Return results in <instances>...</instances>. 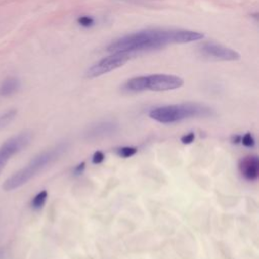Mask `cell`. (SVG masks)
Listing matches in <instances>:
<instances>
[{"label": "cell", "instance_id": "cell-8", "mask_svg": "<svg viewBox=\"0 0 259 259\" xmlns=\"http://www.w3.org/2000/svg\"><path fill=\"white\" fill-rule=\"evenodd\" d=\"M118 131V124L112 120L99 121L91 124L84 132L83 137L86 140H96L114 135Z\"/></svg>", "mask_w": 259, "mask_h": 259}, {"label": "cell", "instance_id": "cell-13", "mask_svg": "<svg viewBox=\"0 0 259 259\" xmlns=\"http://www.w3.org/2000/svg\"><path fill=\"white\" fill-rule=\"evenodd\" d=\"M115 152H116V154L119 156V157H121V158H130V157H132V156H134L137 152H138V150H137V148H135V147H120V148H117L116 150H115Z\"/></svg>", "mask_w": 259, "mask_h": 259}, {"label": "cell", "instance_id": "cell-15", "mask_svg": "<svg viewBox=\"0 0 259 259\" xmlns=\"http://www.w3.org/2000/svg\"><path fill=\"white\" fill-rule=\"evenodd\" d=\"M241 143L245 146V147H253L255 144V140L253 138V136L250 133L245 134L242 138H241Z\"/></svg>", "mask_w": 259, "mask_h": 259}, {"label": "cell", "instance_id": "cell-7", "mask_svg": "<svg viewBox=\"0 0 259 259\" xmlns=\"http://www.w3.org/2000/svg\"><path fill=\"white\" fill-rule=\"evenodd\" d=\"M198 51L203 57L215 61H237L240 59L238 52L213 41L203 42L199 46Z\"/></svg>", "mask_w": 259, "mask_h": 259}, {"label": "cell", "instance_id": "cell-16", "mask_svg": "<svg viewBox=\"0 0 259 259\" xmlns=\"http://www.w3.org/2000/svg\"><path fill=\"white\" fill-rule=\"evenodd\" d=\"M194 138H195L194 133L189 132V133L183 135V136L180 138V141H181L183 144H191V143L193 142Z\"/></svg>", "mask_w": 259, "mask_h": 259}, {"label": "cell", "instance_id": "cell-1", "mask_svg": "<svg viewBox=\"0 0 259 259\" xmlns=\"http://www.w3.org/2000/svg\"><path fill=\"white\" fill-rule=\"evenodd\" d=\"M203 37L204 35L201 32L185 29H146L113 40L107 47V51L133 55L163 48L171 44L192 42Z\"/></svg>", "mask_w": 259, "mask_h": 259}, {"label": "cell", "instance_id": "cell-6", "mask_svg": "<svg viewBox=\"0 0 259 259\" xmlns=\"http://www.w3.org/2000/svg\"><path fill=\"white\" fill-rule=\"evenodd\" d=\"M131 54L127 53H112V55L107 56L97 63L93 64L86 72V77L96 78L104 75L110 71H113L122 65H124L130 59Z\"/></svg>", "mask_w": 259, "mask_h": 259}, {"label": "cell", "instance_id": "cell-3", "mask_svg": "<svg viewBox=\"0 0 259 259\" xmlns=\"http://www.w3.org/2000/svg\"><path fill=\"white\" fill-rule=\"evenodd\" d=\"M212 114V108L197 102L163 105L154 107L149 111V116L161 123H173L193 117H208Z\"/></svg>", "mask_w": 259, "mask_h": 259}, {"label": "cell", "instance_id": "cell-5", "mask_svg": "<svg viewBox=\"0 0 259 259\" xmlns=\"http://www.w3.org/2000/svg\"><path fill=\"white\" fill-rule=\"evenodd\" d=\"M32 134L28 131L21 132L8 140H6L0 147V174L4 169L9 159L22 151L30 143Z\"/></svg>", "mask_w": 259, "mask_h": 259}, {"label": "cell", "instance_id": "cell-18", "mask_svg": "<svg viewBox=\"0 0 259 259\" xmlns=\"http://www.w3.org/2000/svg\"><path fill=\"white\" fill-rule=\"evenodd\" d=\"M85 165H86L85 162L79 163V164L74 168V170H73L74 174H75V175H80V174H82L83 171H84V169H85Z\"/></svg>", "mask_w": 259, "mask_h": 259}, {"label": "cell", "instance_id": "cell-9", "mask_svg": "<svg viewBox=\"0 0 259 259\" xmlns=\"http://www.w3.org/2000/svg\"><path fill=\"white\" fill-rule=\"evenodd\" d=\"M239 171L248 181H255L259 176V159L257 156H247L240 160Z\"/></svg>", "mask_w": 259, "mask_h": 259}, {"label": "cell", "instance_id": "cell-14", "mask_svg": "<svg viewBox=\"0 0 259 259\" xmlns=\"http://www.w3.org/2000/svg\"><path fill=\"white\" fill-rule=\"evenodd\" d=\"M77 22H78V24H80L83 27H90V26H92L94 24V19L91 16L82 15V16L78 17Z\"/></svg>", "mask_w": 259, "mask_h": 259}, {"label": "cell", "instance_id": "cell-12", "mask_svg": "<svg viewBox=\"0 0 259 259\" xmlns=\"http://www.w3.org/2000/svg\"><path fill=\"white\" fill-rule=\"evenodd\" d=\"M16 115V110L15 109H10L3 114L0 115V130L6 127L15 117Z\"/></svg>", "mask_w": 259, "mask_h": 259}, {"label": "cell", "instance_id": "cell-4", "mask_svg": "<svg viewBox=\"0 0 259 259\" xmlns=\"http://www.w3.org/2000/svg\"><path fill=\"white\" fill-rule=\"evenodd\" d=\"M183 79L175 75L155 74L149 76H139L127 80L123 89L128 92H141L145 90L151 91H168L181 87Z\"/></svg>", "mask_w": 259, "mask_h": 259}, {"label": "cell", "instance_id": "cell-2", "mask_svg": "<svg viewBox=\"0 0 259 259\" xmlns=\"http://www.w3.org/2000/svg\"><path fill=\"white\" fill-rule=\"evenodd\" d=\"M68 147L69 145L67 142H61L54 147L37 154L30 160L27 165H25L23 168L19 169L10 177H8L4 181L2 188L5 191H11L24 185L37 173L42 171L47 166H49L59 157H61L68 150Z\"/></svg>", "mask_w": 259, "mask_h": 259}, {"label": "cell", "instance_id": "cell-10", "mask_svg": "<svg viewBox=\"0 0 259 259\" xmlns=\"http://www.w3.org/2000/svg\"><path fill=\"white\" fill-rule=\"evenodd\" d=\"M20 86L18 79L10 77L5 79L0 85V95L2 96H10L15 93Z\"/></svg>", "mask_w": 259, "mask_h": 259}, {"label": "cell", "instance_id": "cell-11", "mask_svg": "<svg viewBox=\"0 0 259 259\" xmlns=\"http://www.w3.org/2000/svg\"><path fill=\"white\" fill-rule=\"evenodd\" d=\"M47 198H48V192H47V190H41V191H39V192L32 198V200H31V202H30L31 207H32L33 209H40V208L45 205V203H46V201H47Z\"/></svg>", "mask_w": 259, "mask_h": 259}, {"label": "cell", "instance_id": "cell-17", "mask_svg": "<svg viewBox=\"0 0 259 259\" xmlns=\"http://www.w3.org/2000/svg\"><path fill=\"white\" fill-rule=\"evenodd\" d=\"M104 160V154L101 151H96L92 156V163L93 164H100Z\"/></svg>", "mask_w": 259, "mask_h": 259}, {"label": "cell", "instance_id": "cell-19", "mask_svg": "<svg viewBox=\"0 0 259 259\" xmlns=\"http://www.w3.org/2000/svg\"><path fill=\"white\" fill-rule=\"evenodd\" d=\"M241 138H242V136H240V135H234V136H232L231 141H232L234 144H238V143L241 142Z\"/></svg>", "mask_w": 259, "mask_h": 259}]
</instances>
